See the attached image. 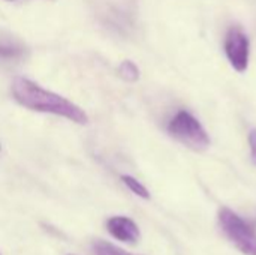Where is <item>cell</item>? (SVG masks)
I'll return each instance as SVG.
<instances>
[{
  "label": "cell",
  "mask_w": 256,
  "mask_h": 255,
  "mask_svg": "<svg viewBox=\"0 0 256 255\" xmlns=\"http://www.w3.org/2000/svg\"><path fill=\"white\" fill-rule=\"evenodd\" d=\"M94 252H96V255H134L114 246L112 243L104 242V240H98L94 243Z\"/></svg>",
  "instance_id": "cell-9"
},
{
  "label": "cell",
  "mask_w": 256,
  "mask_h": 255,
  "mask_svg": "<svg viewBox=\"0 0 256 255\" xmlns=\"http://www.w3.org/2000/svg\"><path fill=\"white\" fill-rule=\"evenodd\" d=\"M9 2H14V0H9Z\"/></svg>",
  "instance_id": "cell-11"
},
{
  "label": "cell",
  "mask_w": 256,
  "mask_h": 255,
  "mask_svg": "<svg viewBox=\"0 0 256 255\" xmlns=\"http://www.w3.org/2000/svg\"><path fill=\"white\" fill-rule=\"evenodd\" d=\"M12 95L14 99L32 110V111H39V113H48L54 116H62L68 120H72L78 125H86L88 123V116L82 108L70 102L69 99L42 89L39 84L22 78L16 77L12 83Z\"/></svg>",
  "instance_id": "cell-1"
},
{
  "label": "cell",
  "mask_w": 256,
  "mask_h": 255,
  "mask_svg": "<svg viewBox=\"0 0 256 255\" xmlns=\"http://www.w3.org/2000/svg\"><path fill=\"white\" fill-rule=\"evenodd\" d=\"M219 222L228 239L246 255H256V233L232 210L224 207L219 212Z\"/></svg>",
  "instance_id": "cell-3"
},
{
  "label": "cell",
  "mask_w": 256,
  "mask_h": 255,
  "mask_svg": "<svg viewBox=\"0 0 256 255\" xmlns=\"http://www.w3.org/2000/svg\"><path fill=\"white\" fill-rule=\"evenodd\" d=\"M122 180H123V183H124V185H126L132 192H134V194H136L138 197L146 198V200H148V198H150V192L147 191V188H146L141 182H138L135 177L124 174V176H122Z\"/></svg>",
  "instance_id": "cell-8"
},
{
  "label": "cell",
  "mask_w": 256,
  "mask_h": 255,
  "mask_svg": "<svg viewBox=\"0 0 256 255\" xmlns=\"http://www.w3.org/2000/svg\"><path fill=\"white\" fill-rule=\"evenodd\" d=\"M225 53L237 72H244L249 66V38L248 35L237 26L231 27L225 36Z\"/></svg>",
  "instance_id": "cell-4"
},
{
  "label": "cell",
  "mask_w": 256,
  "mask_h": 255,
  "mask_svg": "<svg viewBox=\"0 0 256 255\" xmlns=\"http://www.w3.org/2000/svg\"><path fill=\"white\" fill-rule=\"evenodd\" d=\"M249 144H250V150H252V158L256 164V129L250 131V134H249Z\"/></svg>",
  "instance_id": "cell-10"
},
{
  "label": "cell",
  "mask_w": 256,
  "mask_h": 255,
  "mask_svg": "<svg viewBox=\"0 0 256 255\" xmlns=\"http://www.w3.org/2000/svg\"><path fill=\"white\" fill-rule=\"evenodd\" d=\"M118 75H120L123 80H126V81H129V83H134V81H136V80L140 78V69H138V66H136L134 62L124 60V62H122L120 66H118Z\"/></svg>",
  "instance_id": "cell-7"
},
{
  "label": "cell",
  "mask_w": 256,
  "mask_h": 255,
  "mask_svg": "<svg viewBox=\"0 0 256 255\" xmlns=\"http://www.w3.org/2000/svg\"><path fill=\"white\" fill-rule=\"evenodd\" d=\"M168 132L194 150H206L210 146V138L202 125L189 113L178 111L168 123Z\"/></svg>",
  "instance_id": "cell-2"
},
{
  "label": "cell",
  "mask_w": 256,
  "mask_h": 255,
  "mask_svg": "<svg viewBox=\"0 0 256 255\" xmlns=\"http://www.w3.org/2000/svg\"><path fill=\"white\" fill-rule=\"evenodd\" d=\"M27 54V47L15 36L0 30V60L18 62Z\"/></svg>",
  "instance_id": "cell-6"
},
{
  "label": "cell",
  "mask_w": 256,
  "mask_h": 255,
  "mask_svg": "<svg viewBox=\"0 0 256 255\" xmlns=\"http://www.w3.org/2000/svg\"><path fill=\"white\" fill-rule=\"evenodd\" d=\"M106 228L120 242L126 243H136L140 240V228L138 225L126 218V216H112L106 222Z\"/></svg>",
  "instance_id": "cell-5"
}]
</instances>
